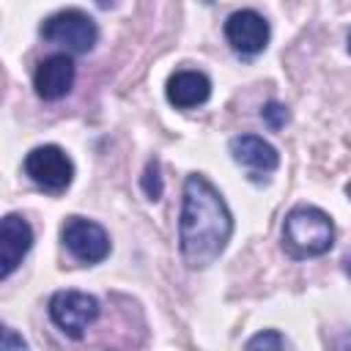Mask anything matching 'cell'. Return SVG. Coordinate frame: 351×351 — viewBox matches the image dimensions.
<instances>
[{"instance_id":"cell-18","label":"cell","mask_w":351,"mask_h":351,"mask_svg":"<svg viewBox=\"0 0 351 351\" xmlns=\"http://www.w3.org/2000/svg\"><path fill=\"white\" fill-rule=\"evenodd\" d=\"M348 52H351V33H348Z\"/></svg>"},{"instance_id":"cell-12","label":"cell","mask_w":351,"mask_h":351,"mask_svg":"<svg viewBox=\"0 0 351 351\" xmlns=\"http://www.w3.org/2000/svg\"><path fill=\"white\" fill-rule=\"evenodd\" d=\"M244 351H293V348L285 340V335H280L277 329H263V332L250 337Z\"/></svg>"},{"instance_id":"cell-4","label":"cell","mask_w":351,"mask_h":351,"mask_svg":"<svg viewBox=\"0 0 351 351\" xmlns=\"http://www.w3.org/2000/svg\"><path fill=\"white\" fill-rule=\"evenodd\" d=\"M49 318L63 335L80 340L85 337V329L99 318V299L82 291H58L49 299Z\"/></svg>"},{"instance_id":"cell-1","label":"cell","mask_w":351,"mask_h":351,"mask_svg":"<svg viewBox=\"0 0 351 351\" xmlns=\"http://www.w3.org/2000/svg\"><path fill=\"white\" fill-rule=\"evenodd\" d=\"M230 233L233 217L217 186L200 173L186 176L178 217V247L184 263L189 269L211 266L228 247Z\"/></svg>"},{"instance_id":"cell-9","label":"cell","mask_w":351,"mask_h":351,"mask_svg":"<svg viewBox=\"0 0 351 351\" xmlns=\"http://www.w3.org/2000/svg\"><path fill=\"white\" fill-rule=\"evenodd\" d=\"M33 247V228L19 214H5L0 222V277H11L14 269Z\"/></svg>"},{"instance_id":"cell-8","label":"cell","mask_w":351,"mask_h":351,"mask_svg":"<svg viewBox=\"0 0 351 351\" xmlns=\"http://www.w3.org/2000/svg\"><path fill=\"white\" fill-rule=\"evenodd\" d=\"M74 74H77V69H74L71 55L58 52V55L44 58L36 66V71H33V88H36V93L44 101H58V99H63L71 90Z\"/></svg>"},{"instance_id":"cell-11","label":"cell","mask_w":351,"mask_h":351,"mask_svg":"<svg viewBox=\"0 0 351 351\" xmlns=\"http://www.w3.org/2000/svg\"><path fill=\"white\" fill-rule=\"evenodd\" d=\"M230 154L239 165L250 167L252 173H271L280 165V154L271 143L258 134H239L230 140Z\"/></svg>"},{"instance_id":"cell-5","label":"cell","mask_w":351,"mask_h":351,"mask_svg":"<svg viewBox=\"0 0 351 351\" xmlns=\"http://www.w3.org/2000/svg\"><path fill=\"white\" fill-rule=\"evenodd\" d=\"M25 173L47 192H63L74 178V162L60 145H38L25 156Z\"/></svg>"},{"instance_id":"cell-15","label":"cell","mask_w":351,"mask_h":351,"mask_svg":"<svg viewBox=\"0 0 351 351\" xmlns=\"http://www.w3.org/2000/svg\"><path fill=\"white\" fill-rule=\"evenodd\" d=\"M3 351H27V343L22 340V335L14 326H3V340H0Z\"/></svg>"},{"instance_id":"cell-14","label":"cell","mask_w":351,"mask_h":351,"mask_svg":"<svg viewBox=\"0 0 351 351\" xmlns=\"http://www.w3.org/2000/svg\"><path fill=\"white\" fill-rule=\"evenodd\" d=\"M261 118L266 121L269 129H282L291 115H288V107H285V104H280V101H266L263 110H261Z\"/></svg>"},{"instance_id":"cell-6","label":"cell","mask_w":351,"mask_h":351,"mask_svg":"<svg viewBox=\"0 0 351 351\" xmlns=\"http://www.w3.org/2000/svg\"><path fill=\"white\" fill-rule=\"evenodd\" d=\"M60 239H63L66 250L82 263H99L110 255V236L93 219L69 217L60 228Z\"/></svg>"},{"instance_id":"cell-16","label":"cell","mask_w":351,"mask_h":351,"mask_svg":"<svg viewBox=\"0 0 351 351\" xmlns=\"http://www.w3.org/2000/svg\"><path fill=\"white\" fill-rule=\"evenodd\" d=\"M346 195H348V197H351V181H348V184H346Z\"/></svg>"},{"instance_id":"cell-10","label":"cell","mask_w":351,"mask_h":351,"mask_svg":"<svg viewBox=\"0 0 351 351\" xmlns=\"http://www.w3.org/2000/svg\"><path fill=\"white\" fill-rule=\"evenodd\" d=\"M208 96H211V80L203 71L181 69V71L170 74V80H167V101L178 110L197 107V104L208 101Z\"/></svg>"},{"instance_id":"cell-3","label":"cell","mask_w":351,"mask_h":351,"mask_svg":"<svg viewBox=\"0 0 351 351\" xmlns=\"http://www.w3.org/2000/svg\"><path fill=\"white\" fill-rule=\"evenodd\" d=\"M41 38L55 47H63L66 55H82L90 52L99 41V27L93 16L85 14L82 8H63L41 22Z\"/></svg>"},{"instance_id":"cell-13","label":"cell","mask_w":351,"mask_h":351,"mask_svg":"<svg viewBox=\"0 0 351 351\" xmlns=\"http://www.w3.org/2000/svg\"><path fill=\"white\" fill-rule=\"evenodd\" d=\"M140 186L145 192L148 200H159L162 197V170H159V159H151L143 170V178H140Z\"/></svg>"},{"instance_id":"cell-17","label":"cell","mask_w":351,"mask_h":351,"mask_svg":"<svg viewBox=\"0 0 351 351\" xmlns=\"http://www.w3.org/2000/svg\"><path fill=\"white\" fill-rule=\"evenodd\" d=\"M346 263H348V269H351V252H348V258H346Z\"/></svg>"},{"instance_id":"cell-7","label":"cell","mask_w":351,"mask_h":351,"mask_svg":"<svg viewBox=\"0 0 351 351\" xmlns=\"http://www.w3.org/2000/svg\"><path fill=\"white\" fill-rule=\"evenodd\" d=\"M225 38L233 47V52H239V55H258L269 44V22L258 11H252V8L233 11L225 19Z\"/></svg>"},{"instance_id":"cell-2","label":"cell","mask_w":351,"mask_h":351,"mask_svg":"<svg viewBox=\"0 0 351 351\" xmlns=\"http://www.w3.org/2000/svg\"><path fill=\"white\" fill-rule=\"evenodd\" d=\"M335 244L332 217L315 206H293L282 222V250L296 258H318L326 255Z\"/></svg>"}]
</instances>
